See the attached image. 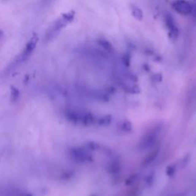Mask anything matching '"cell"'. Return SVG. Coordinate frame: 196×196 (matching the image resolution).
<instances>
[{
  "mask_svg": "<svg viewBox=\"0 0 196 196\" xmlns=\"http://www.w3.org/2000/svg\"><path fill=\"white\" fill-rule=\"evenodd\" d=\"M0 196H33L30 192L12 185L0 187Z\"/></svg>",
  "mask_w": 196,
  "mask_h": 196,
  "instance_id": "1",
  "label": "cell"
},
{
  "mask_svg": "<svg viewBox=\"0 0 196 196\" xmlns=\"http://www.w3.org/2000/svg\"><path fill=\"white\" fill-rule=\"evenodd\" d=\"M38 41V36H33L31 38V39L28 41V43L26 44L25 48H24L22 53L21 54V55L18 58V60L21 62L23 61H25L29 57L31 56L32 53L33 52V51L35 50V47L37 45V43Z\"/></svg>",
  "mask_w": 196,
  "mask_h": 196,
  "instance_id": "2",
  "label": "cell"
},
{
  "mask_svg": "<svg viewBox=\"0 0 196 196\" xmlns=\"http://www.w3.org/2000/svg\"><path fill=\"white\" fill-rule=\"evenodd\" d=\"M172 8L175 12L182 15H189L192 12V7L190 2L186 0H175L172 2Z\"/></svg>",
  "mask_w": 196,
  "mask_h": 196,
  "instance_id": "3",
  "label": "cell"
},
{
  "mask_svg": "<svg viewBox=\"0 0 196 196\" xmlns=\"http://www.w3.org/2000/svg\"><path fill=\"white\" fill-rule=\"evenodd\" d=\"M165 21H166V27H167L168 30L169 31L170 35L173 37H176L178 35L179 30L173 19V17L170 14H166V16H165Z\"/></svg>",
  "mask_w": 196,
  "mask_h": 196,
  "instance_id": "4",
  "label": "cell"
},
{
  "mask_svg": "<svg viewBox=\"0 0 196 196\" xmlns=\"http://www.w3.org/2000/svg\"><path fill=\"white\" fill-rule=\"evenodd\" d=\"M132 13L133 15V16L135 18H136L137 19H142L143 18V12L140 10L139 8L137 7H133L132 9Z\"/></svg>",
  "mask_w": 196,
  "mask_h": 196,
  "instance_id": "5",
  "label": "cell"
},
{
  "mask_svg": "<svg viewBox=\"0 0 196 196\" xmlns=\"http://www.w3.org/2000/svg\"><path fill=\"white\" fill-rule=\"evenodd\" d=\"M3 35V32H2V31L1 30V29H0V37H2Z\"/></svg>",
  "mask_w": 196,
  "mask_h": 196,
  "instance_id": "6",
  "label": "cell"
}]
</instances>
